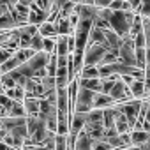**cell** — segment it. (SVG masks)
Returning <instances> with one entry per match:
<instances>
[{
	"label": "cell",
	"instance_id": "cell-1",
	"mask_svg": "<svg viewBox=\"0 0 150 150\" xmlns=\"http://www.w3.org/2000/svg\"><path fill=\"white\" fill-rule=\"evenodd\" d=\"M134 16H136L134 11H122V9L113 11V14L110 18V27L118 35L125 37V35H129V30H131L132 21H134Z\"/></svg>",
	"mask_w": 150,
	"mask_h": 150
},
{
	"label": "cell",
	"instance_id": "cell-2",
	"mask_svg": "<svg viewBox=\"0 0 150 150\" xmlns=\"http://www.w3.org/2000/svg\"><path fill=\"white\" fill-rule=\"evenodd\" d=\"M108 48L99 42H88L83 53V65H99L103 62V57L106 55Z\"/></svg>",
	"mask_w": 150,
	"mask_h": 150
},
{
	"label": "cell",
	"instance_id": "cell-3",
	"mask_svg": "<svg viewBox=\"0 0 150 150\" xmlns=\"http://www.w3.org/2000/svg\"><path fill=\"white\" fill-rule=\"evenodd\" d=\"M94 97H96V90H90L87 87H78V94H76V103H74V111H90L94 108Z\"/></svg>",
	"mask_w": 150,
	"mask_h": 150
},
{
	"label": "cell",
	"instance_id": "cell-4",
	"mask_svg": "<svg viewBox=\"0 0 150 150\" xmlns=\"http://www.w3.org/2000/svg\"><path fill=\"white\" fill-rule=\"evenodd\" d=\"M118 53H120V60L124 64L136 65V46H134V41H132L131 35H125L124 37L122 46L118 48Z\"/></svg>",
	"mask_w": 150,
	"mask_h": 150
},
{
	"label": "cell",
	"instance_id": "cell-5",
	"mask_svg": "<svg viewBox=\"0 0 150 150\" xmlns=\"http://www.w3.org/2000/svg\"><path fill=\"white\" fill-rule=\"evenodd\" d=\"M48 16H50V13L48 11H44L42 7H39L35 2L30 6V14H28V23H32V25H41V23H44L46 20H48Z\"/></svg>",
	"mask_w": 150,
	"mask_h": 150
},
{
	"label": "cell",
	"instance_id": "cell-6",
	"mask_svg": "<svg viewBox=\"0 0 150 150\" xmlns=\"http://www.w3.org/2000/svg\"><path fill=\"white\" fill-rule=\"evenodd\" d=\"M88 148H94V139L88 136V132L83 129L76 139H74V150H88Z\"/></svg>",
	"mask_w": 150,
	"mask_h": 150
},
{
	"label": "cell",
	"instance_id": "cell-7",
	"mask_svg": "<svg viewBox=\"0 0 150 150\" xmlns=\"http://www.w3.org/2000/svg\"><path fill=\"white\" fill-rule=\"evenodd\" d=\"M104 34H106V48H108V50H118V48L122 46L124 37H122V35H118L111 27H110V28H106V30H104Z\"/></svg>",
	"mask_w": 150,
	"mask_h": 150
},
{
	"label": "cell",
	"instance_id": "cell-8",
	"mask_svg": "<svg viewBox=\"0 0 150 150\" xmlns=\"http://www.w3.org/2000/svg\"><path fill=\"white\" fill-rule=\"evenodd\" d=\"M117 101L110 96V94H104V92H96V97H94V108H108V106H115Z\"/></svg>",
	"mask_w": 150,
	"mask_h": 150
},
{
	"label": "cell",
	"instance_id": "cell-9",
	"mask_svg": "<svg viewBox=\"0 0 150 150\" xmlns=\"http://www.w3.org/2000/svg\"><path fill=\"white\" fill-rule=\"evenodd\" d=\"M39 34L42 37H57L58 35V27H57V21H50L46 20L44 23L39 25Z\"/></svg>",
	"mask_w": 150,
	"mask_h": 150
},
{
	"label": "cell",
	"instance_id": "cell-10",
	"mask_svg": "<svg viewBox=\"0 0 150 150\" xmlns=\"http://www.w3.org/2000/svg\"><path fill=\"white\" fill-rule=\"evenodd\" d=\"M115 127H117V131L122 134V132H131V125H129V120H127V117H125V113L118 108V111H117V115H115Z\"/></svg>",
	"mask_w": 150,
	"mask_h": 150
},
{
	"label": "cell",
	"instance_id": "cell-11",
	"mask_svg": "<svg viewBox=\"0 0 150 150\" xmlns=\"http://www.w3.org/2000/svg\"><path fill=\"white\" fill-rule=\"evenodd\" d=\"M148 134H150V132L145 131V129H132V131H131V143H132V146H139V148H141V145L146 143Z\"/></svg>",
	"mask_w": 150,
	"mask_h": 150
},
{
	"label": "cell",
	"instance_id": "cell-12",
	"mask_svg": "<svg viewBox=\"0 0 150 150\" xmlns=\"http://www.w3.org/2000/svg\"><path fill=\"white\" fill-rule=\"evenodd\" d=\"M129 88H131V94H132L134 99H143V97H146V90H145V81H143V80H134V81L129 85Z\"/></svg>",
	"mask_w": 150,
	"mask_h": 150
},
{
	"label": "cell",
	"instance_id": "cell-13",
	"mask_svg": "<svg viewBox=\"0 0 150 150\" xmlns=\"http://www.w3.org/2000/svg\"><path fill=\"white\" fill-rule=\"evenodd\" d=\"M88 42H99V44L106 46V34H104V30L96 27V25H92L90 34H88Z\"/></svg>",
	"mask_w": 150,
	"mask_h": 150
},
{
	"label": "cell",
	"instance_id": "cell-14",
	"mask_svg": "<svg viewBox=\"0 0 150 150\" xmlns=\"http://www.w3.org/2000/svg\"><path fill=\"white\" fill-rule=\"evenodd\" d=\"M55 81H57V87H67V83L71 81V78H69V71H67V65H62V67H58V69H57Z\"/></svg>",
	"mask_w": 150,
	"mask_h": 150
},
{
	"label": "cell",
	"instance_id": "cell-15",
	"mask_svg": "<svg viewBox=\"0 0 150 150\" xmlns=\"http://www.w3.org/2000/svg\"><path fill=\"white\" fill-rule=\"evenodd\" d=\"M23 104H25L27 115H37V113H39L41 99H39V97H25V99H23Z\"/></svg>",
	"mask_w": 150,
	"mask_h": 150
},
{
	"label": "cell",
	"instance_id": "cell-16",
	"mask_svg": "<svg viewBox=\"0 0 150 150\" xmlns=\"http://www.w3.org/2000/svg\"><path fill=\"white\" fill-rule=\"evenodd\" d=\"M14 28H18V25H16L13 14L9 11L4 13L2 16H0V30H14Z\"/></svg>",
	"mask_w": 150,
	"mask_h": 150
},
{
	"label": "cell",
	"instance_id": "cell-17",
	"mask_svg": "<svg viewBox=\"0 0 150 150\" xmlns=\"http://www.w3.org/2000/svg\"><path fill=\"white\" fill-rule=\"evenodd\" d=\"M78 81H80L81 87H87V88H90V90L101 92V83H103L101 78H78Z\"/></svg>",
	"mask_w": 150,
	"mask_h": 150
},
{
	"label": "cell",
	"instance_id": "cell-18",
	"mask_svg": "<svg viewBox=\"0 0 150 150\" xmlns=\"http://www.w3.org/2000/svg\"><path fill=\"white\" fill-rule=\"evenodd\" d=\"M7 115H11V117H27V110H25L23 101H13L11 108L7 110Z\"/></svg>",
	"mask_w": 150,
	"mask_h": 150
},
{
	"label": "cell",
	"instance_id": "cell-19",
	"mask_svg": "<svg viewBox=\"0 0 150 150\" xmlns=\"http://www.w3.org/2000/svg\"><path fill=\"white\" fill-rule=\"evenodd\" d=\"M80 78H101L97 65H83L80 71Z\"/></svg>",
	"mask_w": 150,
	"mask_h": 150
},
{
	"label": "cell",
	"instance_id": "cell-20",
	"mask_svg": "<svg viewBox=\"0 0 150 150\" xmlns=\"http://www.w3.org/2000/svg\"><path fill=\"white\" fill-rule=\"evenodd\" d=\"M30 48H32L34 51H42V50H44V37H42L39 32H35V34L32 35V39H30Z\"/></svg>",
	"mask_w": 150,
	"mask_h": 150
},
{
	"label": "cell",
	"instance_id": "cell-21",
	"mask_svg": "<svg viewBox=\"0 0 150 150\" xmlns=\"http://www.w3.org/2000/svg\"><path fill=\"white\" fill-rule=\"evenodd\" d=\"M136 65L141 67V69L146 67V46L136 48Z\"/></svg>",
	"mask_w": 150,
	"mask_h": 150
},
{
	"label": "cell",
	"instance_id": "cell-22",
	"mask_svg": "<svg viewBox=\"0 0 150 150\" xmlns=\"http://www.w3.org/2000/svg\"><path fill=\"white\" fill-rule=\"evenodd\" d=\"M55 148L57 150L69 148V134H57V138H55Z\"/></svg>",
	"mask_w": 150,
	"mask_h": 150
},
{
	"label": "cell",
	"instance_id": "cell-23",
	"mask_svg": "<svg viewBox=\"0 0 150 150\" xmlns=\"http://www.w3.org/2000/svg\"><path fill=\"white\" fill-rule=\"evenodd\" d=\"M0 80H2V85H4V92L7 88L16 87V80L11 76V72H2V74H0Z\"/></svg>",
	"mask_w": 150,
	"mask_h": 150
},
{
	"label": "cell",
	"instance_id": "cell-24",
	"mask_svg": "<svg viewBox=\"0 0 150 150\" xmlns=\"http://www.w3.org/2000/svg\"><path fill=\"white\" fill-rule=\"evenodd\" d=\"M37 125H39V117H37V115H27V131H28V138H30V134L37 129Z\"/></svg>",
	"mask_w": 150,
	"mask_h": 150
},
{
	"label": "cell",
	"instance_id": "cell-25",
	"mask_svg": "<svg viewBox=\"0 0 150 150\" xmlns=\"http://www.w3.org/2000/svg\"><path fill=\"white\" fill-rule=\"evenodd\" d=\"M132 41H134V46H136V48H143V46H146V37H145L143 30H139L136 35H132Z\"/></svg>",
	"mask_w": 150,
	"mask_h": 150
},
{
	"label": "cell",
	"instance_id": "cell-26",
	"mask_svg": "<svg viewBox=\"0 0 150 150\" xmlns=\"http://www.w3.org/2000/svg\"><path fill=\"white\" fill-rule=\"evenodd\" d=\"M55 46H57V37H44V51L55 53Z\"/></svg>",
	"mask_w": 150,
	"mask_h": 150
},
{
	"label": "cell",
	"instance_id": "cell-27",
	"mask_svg": "<svg viewBox=\"0 0 150 150\" xmlns=\"http://www.w3.org/2000/svg\"><path fill=\"white\" fill-rule=\"evenodd\" d=\"M139 14H141V16H148V18H150V0H141Z\"/></svg>",
	"mask_w": 150,
	"mask_h": 150
},
{
	"label": "cell",
	"instance_id": "cell-28",
	"mask_svg": "<svg viewBox=\"0 0 150 150\" xmlns=\"http://www.w3.org/2000/svg\"><path fill=\"white\" fill-rule=\"evenodd\" d=\"M122 6H124V0H111L110 9H113V11H118V9H122Z\"/></svg>",
	"mask_w": 150,
	"mask_h": 150
},
{
	"label": "cell",
	"instance_id": "cell-29",
	"mask_svg": "<svg viewBox=\"0 0 150 150\" xmlns=\"http://www.w3.org/2000/svg\"><path fill=\"white\" fill-rule=\"evenodd\" d=\"M4 2H6V4L9 6V9H11V7H14V6L20 2V0H4Z\"/></svg>",
	"mask_w": 150,
	"mask_h": 150
},
{
	"label": "cell",
	"instance_id": "cell-30",
	"mask_svg": "<svg viewBox=\"0 0 150 150\" xmlns=\"http://www.w3.org/2000/svg\"><path fill=\"white\" fill-rule=\"evenodd\" d=\"M34 2H35V0H20L18 4H23V6H28V7H30V6H32Z\"/></svg>",
	"mask_w": 150,
	"mask_h": 150
},
{
	"label": "cell",
	"instance_id": "cell-31",
	"mask_svg": "<svg viewBox=\"0 0 150 150\" xmlns=\"http://www.w3.org/2000/svg\"><path fill=\"white\" fill-rule=\"evenodd\" d=\"M81 4H88V6H96V0H83Z\"/></svg>",
	"mask_w": 150,
	"mask_h": 150
},
{
	"label": "cell",
	"instance_id": "cell-32",
	"mask_svg": "<svg viewBox=\"0 0 150 150\" xmlns=\"http://www.w3.org/2000/svg\"><path fill=\"white\" fill-rule=\"evenodd\" d=\"M71 2H74V4H81L83 0H71Z\"/></svg>",
	"mask_w": 150,
	"mask_h": 150
},
{
	"label": "cell",
	"instance_id": "cell-33",
	"mask_svg": "<svg viewBox=\"0 0 150 150\" xmlns=\"http://www.w3.org/2000/svg\"><path fill=\"white\" fill-rule=\"evenodd\" d=\"M0 129H2V125H0Z\"/></svg>",
	"mask_w": 150,
	"mask_h": 150
}]
</instances>
